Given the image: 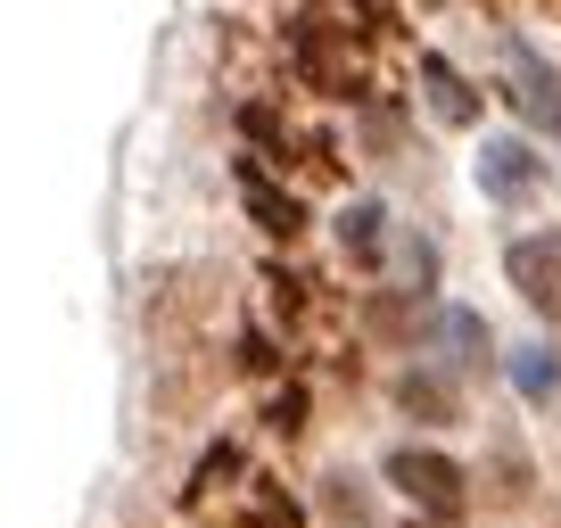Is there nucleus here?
I'll list each match as a JSON object with an SVG mask.
<instances>
[{
    "label": "nucleus",
    "instance_id": "nucleus-1",
    "mask_svg": "<svg viewBox=\"0 0 561 528\" xmlns=\"http://www.w3.org/2000/svg\"><path fill=\"white\" fill-rule=\"evenodd\" d=\"M388 487H397L421 520H462V504H471V471H462L455 455H430V446H397V455H388Z\"/></svg>",
    "mask_w": 561,
    "mask_h": 528
},
{
    "label": "nucleus",
    "instance_id": "nucleus-2",
    "mask_svg": "<svg viewBox=\"0 0 561 528\" xmlns=\"http://www.w3.org/2000/svg\"><path fill=\"white\" fill-rule=\"evenodd\" d=\"M504 273H512V289H520V298L537 306L545 322H561V231H537V240H512Z\"/></svg>",
    "mask_w": 561,
    "mask_h": 528
},
{
    "label": "nucleus",
    "instance_id": "nucleus-3",
    "mask_svg": "<svg viewBox=\"0 0 561 528\" xmlns=\"http://www.w3.org/2000/svg\"><path fill=\"white\" fill-rule=\"evenodd\" d=\"M537 174H545V165H537V149H520V141L479 149V191H488V198H520Z\"/></svg>",
    "mask_w": 561,
    "mask_h": 528
},
{
    "label": "nucleus",
    "instance_id": "nucleus-4",
    "mask_svg": "<svg viewBox=\"0 0 561 528\" xmlns=\"http://www.w3.org/2000/svg\"><path fill=\"white\" fill-rule=\"evenodd\" d=\"M240 182H248V207H256V223L273 231V240H289V231L306 223V207H298V198H289V191H273V182H264L256 165H240Z\"/></svg>",
    "mask_w": 561,
    "mask_h": 528
},
{
    "label": "nucleus",
    "instance_id": "nucleus-5",
    "mask_svg": "<svg viewBox=\"0 0 561 528\" xmlns=\"http://www.w3.org/2000/svg\"><path fill=\"white\" fill-rule=\"evenodd\" d=\"M512 74H520V100H528V116L561 133V74H545L528 50H512Z\"/></svg>",
    "mask_w": 561,
    "mask_h": 528
},
{
    "label": "nucleus",
    "instance_id": "nucleus-6",
    "mask_svg": "<svg viewBox=\"0 0 561 528\" xmlns=\"http://www.w3.org/2000/svg\"><path fill=\"white\" fill-rule=\"evenodd\" d=\"M421 83H430V107H438L446 124H471V116H479V100L462 91V74L446 67V58H421Z\"/></svg>",
    "mask_w": 561,
    "mask_h": 528
},
{
    "label": "nucleus",
    "instance_id": "nucleus-7",
    "mask_svg": "<svg viewBox=\"0 0 561 528\" xmlns=\"http://www.w3.org/2000/svg\"><path fill=\"white\" fill-rule=\"evenodd\" d=\"M512 388H520V397H561V355L553 347H512Z\"/></svg>",
    "mask_w": 561,
    "mask_h": 528
},
{
    "label": "nucleus",
    "instance_id": "nucleus-8",
    "mask_svg": "<svg viewBox=\"0 0 561 528\" xmlns=\"http://www.w3.org/2000/svg\"><path fill=\"white\" fill-rule=\"evenodd\" d=\"M339 248H347L355 264L380 256V207H347V215H339Z\"/></svg>",
    "mask_w": 561,
    "mask_h": 528
},
{
    "label": "nucleus",
    "instance_id": "nucleus-9",
    "mask_svg": "<svg viewBox=\"0 0 561 528\" xmlns=\"http://www.w3.org/2000/svg\"><path fill=\"white\" fill-rule=\"evenodd\" d=\"M397 397H404V413H438V422H446V413H455V397H446V380H430V371H404V388H397Z\"/></svg>",
    "mask_w": 561,
    "mask_h": 528
},
{
    "label": "nucleus",
    "instance_id": "nucleus-10",
    "mask_svg": "<svg viewBox=\"0 0 561 528\" xmlns=\"http://www.w3.org/2000/svg\"><path fill=\"white\" fill-rule=\"evenodd\" d=\"M438 331L462 347V364H471V355H488V322H479V314H462V306H446V322H438Z\"/></svg>",
    "mask_w": 561,
    "mask_h": 528
},
{
    "label": "nucleus",
    "instance_id": "nucleus-11",
    "mask_svg": "<svg viewBox=\"0 0 561 528\" xmlns=\"http://www.w3.org/2000/svg\"><path fill=\"white\" fill-rule=\"evenodd\" d=\"M273 429H280V438L306 429V397H298V388H280V397H273Z\"/></svg>",
    "mask_w": 561,
    "mask_h": 528
},
{
    "label": "nucleus",
    "instance_id": "nucleus-12",
    "mask_svg": "<svg viewBox=\"0 0 561 528\" xmlns=\"http://www.w3.org/2000/svg\"><path fill=\"white\" fill-rule=\"evenodd\" d=\"M404 528H421V520H404Z\"/></svg>",
    "mask_w": 561,
    "mask_h": 528
}]
</instances>
